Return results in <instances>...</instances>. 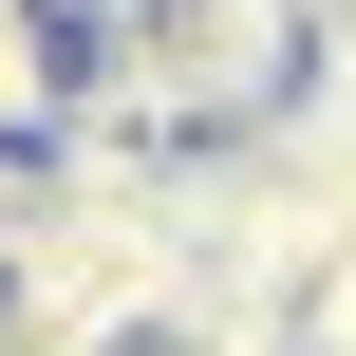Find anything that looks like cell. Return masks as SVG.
Segmentation results:
<instances>
[{"label":"cell","mask_w":356,"mask_h":356,"mask_svg":"<svg viewBox=\"0 0 356 356\" xmlns=\"http://www.w3.org/2000/svg\"><path fill=\"white\" fill-rule=\"evenodd\" d=\"M75 75H94V38L56 0H0V150H56L75 131Z\"/></svg>","instance_id":"1"}]
</instances>
